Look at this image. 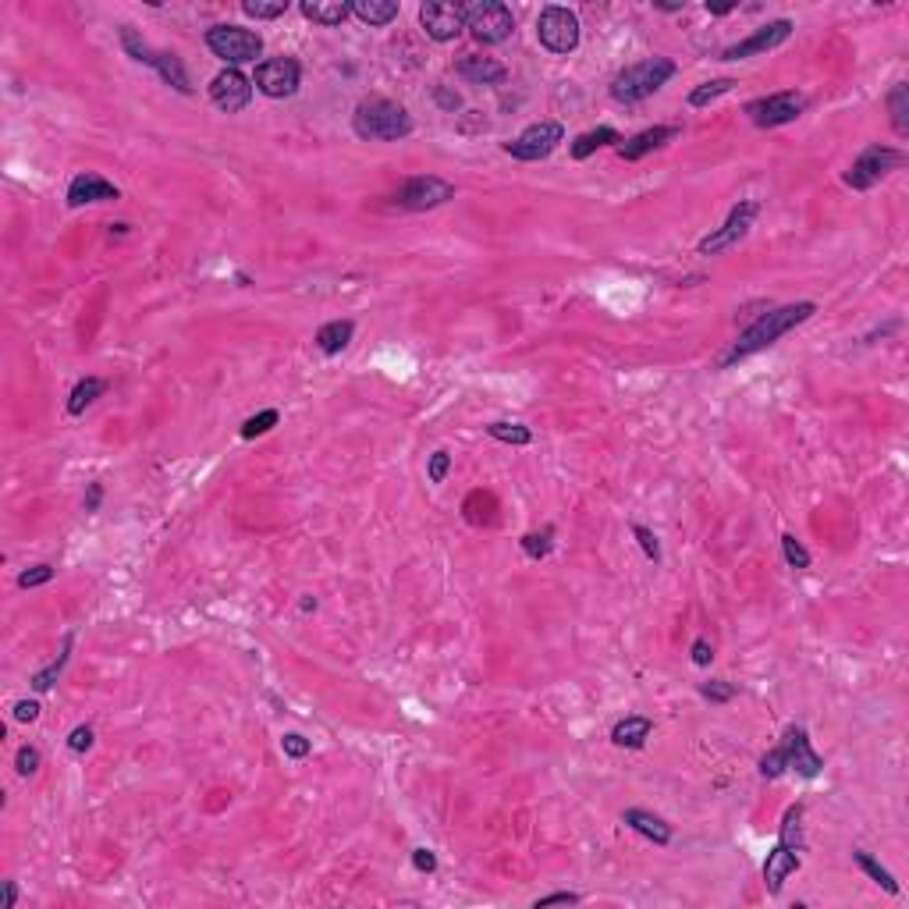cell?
<instances>
[{"mask_svg":"<svg viewBox=\"0 0 909 909\" xmlns=\"http://www.w3.org/2000/svg\"><path fill=\"white\" fill-rule=\"evenodd\" d=\"M802 806H788L785 817H781V834H778V845L767 852L763 859V888L767 895H781L785 881L802 866Z\"/></svg>","mask_w":909,"mask_h":909,"instance_id":"7a4b0ae2","label":"cell"},{"mask_svg":"<svg viewBox=\"0 0 909 909\" xmlns=\"http://www.w3.org/2000/svg\"><path fill=\"white\" fill-rule=\"evenodd\" d=\"M281 749H284V756H291V760H302V756H309L312 742H309L305 735H298V731H288V735L281 739Z\"/></svg>","mask_w":909,"mask_h":909,"instance_id":"7bdbcfd3","label":"cell"},{"mask_svg":"<svg viewBox=\"0 0 909 909\" xmlns=\"http://www.w3.org/2000/svg\"><path fill=\"white\" fill-rule=\"evenodd\" d=\"M454 71H458L465 82H472V85H494V82H504V78H508V67H504L501 60H494V57H476V53L462 57V60L454 64Z\"/></svg>","mask_w":909,"mask_h":909,"instance_id":"44dd1931","label":"cell"},{"mask_svg":"<svg viewBox=\"0 0 909 909\" xmlns=\"http://www.w3.org/2000/svg\"><path fill=\"white\" fill-rule=\"evenodd\" d=\"M114 199H121V192H117V185H110L103 174H96V170H82V174H75L71 178V185H67V206H89V202H114Z\"/></svg>","mask_w":909,"mask_h":909,"instance_id":"ac0fdd59","label":"cell"},{"mask_svg":"<svg viewBox=\"0 0 909 909\" xmlns=\"http://www.w3.org/2000/svg\"><path fill=\"white\" fill-rule=\"evenodd\" d=\"M53 579V565H32V568H25L21 575H18V586L21 589H32V586H46Z\"/></svg>","mask_w":909,"mask_h":909,"instance_id":"60d3db41","label":"cell"},{"mask_svg":"<svg viewBox=\"0 0 909 909\" xmlns=\"http://www.w3.org/2000/svg\"><path fill=\"white\" fill-rule=\"evenodd\" d=\"M454 199V185L437 178V174H415L408 178L398 192H394V202L401 209H412V213H423V209H437L444 202Z\"/></svg>","mask_w":909,"mask_h":909,"instance_id":"8fae6325","label":"cell"},{"mask_svg":"<svg viewBox=\"0 0 909 909\" xmlns=\"http://www.w3.org/2000/svg\"><path fill=\"white\" fill-rule=\"evenodd\" d=\"M419 25L426 28L430 39L447 43L465 28V4H451V0H430L419 7Z\"/></svg>","mask_w":909,"mask_h":909,"instance_id":"9a60e30c","label":"cell"},{"mask_svg":"<svg viewBox=\"0 0 909 909\" xmlns=\"http://www.w3.org/2000/svg\"><path fill=\"white\" fill-rule=\"evenodd\" d=\"M579 902H582V895H575V891H550V895L536 898V909H547V905H579Z\"/></svg>","mask_w":909,"mask_h":909,"instance_id":"bcb514c9","label":"cell"},{"mask_svg":"<svg viewBox=\"0 0 909 909\" xmlns=\"http://www.w3.org/2000/svg\"><path fill=\"white\" fill-rule=\"evenodd\" d=\"M206 46H209L213 57H220L231 67L249 64V60H256L263 53L259 32L241 28V25H213V28H206Z\"/></svg>","mask_w":909,"mask_h":909,"instance_id":"8992f818","label":"cell"},{"mask_svg":"<svg viewBox=\"0 0 909 909\" xmlns=\"http://www.w3.org/2000/svg\"><path fill=\"white\" fill-rule=\"evenodd\" d=\"M99 501H103V483H89V494H85V511H96L99 508Z\"/></svg>","mask_w":909,"mask_h":909,"instance_id":"f907efd6","label":"cell"},{"mask_svg":"<svg viewBox=\"0 0 909 909\" xmlns=\"http://www.w3.org/2000/svg\"><path fill=\"white\" fill-rule=\"evenodd\" d=\"M153 71L167 82V85H174L178 92H192V82H188V71H185V64L174 57V53H156V60H153Z\"/></svg>","mask_w":909,"mask_h":909,"instance_id":"f1b7e54d","label":"cell"},{"mask_svg":"<svg viewBox=\"0 0 909 909\" xmlns=\"http://www.w3.org/2000/svg\"><path fill=\"white\" fill-rule=\"evenodd\" d=\"M241 11L256 21H270V18H281L288 14V0H245Z\"/></svg>","mask_w":909,"mask_h":909,"instance_id":"d590c367","label":"cell"},{"mask_svg":"<svg viewBox=\"0 0 909 909\" xmlns=\"http://www.w3.org/2000/svg\"><path fill=\"white\" fill-rule=\"evenodd\" d=\"M731 89H735V78H710V82H703L689 92V107H710L717 96H724Z\"/></svg>","mask_w":909,"mask_h":909,"instance_id":"1f68e13d","label":"cell"},{"mask_svg":"<svg viewBox=\"0 0 909 909\" xmlns=\"http://www.w3.org/2000/svg\"><path fill=\"white\" fill-rule=\"evenodd\" d=\"M707 11L710 14H728V11H735V4H707Z\"/></svg>","mask_w":909,"mask_h":909,"instance_id":"db71d44e","label":"cell"},{"mask_svg":"<svg viewBox=\"0 0 909 909\" xmlns=\"http://www.w3.org/2000/svg\"><path fill=\"white\" fill-rule=\"evenodd\" d=\"M678 131H682V128H675V124H653V128H643V131H636L632 138H625V142L618 146V156H621V160H628V163H636V160H643L646 153H653V149H660L664 142H671Z\"/></svg>","mask_w":909,"mask_h":909,"instance_id":"d6986e66","label":"cell"},{"mask_svg":"<svg viewBox=\"0 0 909 909\" xmlns=\"http://www.w3.org/2000/svg\"><path fill=\"white\" fill-rule=\"evenodd\" d=\"M657 11H685V0L682 4H653Z\"/></svg>","mask_w":909,"mask_h":909,"instance_id":"11a10c76","label":"cell"},{"mask_svg":"<svg viewBox=\"0 0 909 909\" xmlns=\"http://www.w3.org/2000/svg\"><path fill=\"white\" fill-rule=\"evenodd\" d=\"M39 760H43V756H39L36 746H21V749L14 753V771H18L21 778H32V774L39 771Z\"/></svg>","mask_w":909,"mask_h":909,"instance_id":"ab89813d","label":"cell"},{"mask_svg":"<svg viewBox=\"0 0 909 909\" xmlns=\"http://www.w3.org/2000/svg\"><path fill=\"white\" fill-rule=\"evenodd\" d=\"M689 653H692V664H696V668H707V664L714 660V646H710V639H703V636L692 643Z\"/></svg>","mask_w":909,"mask_h":909,"instance_id":"c3c4849f","label":"cell"},{"mask_svg":"<svg viewBox=\"0 0 909 909\" xmlns=\"http://www.w3.org/2000/svg\"><path fill=\"white\" fill-rule=\"evenodd\" d=\"M781 554H785V561H788L792 568H810V550H806L792 533L781 536Z\"/></svg>","mask_w":909,"mask_h":909,"instance_id":"f35d334b","label":"cell"},{"mask_svg":"<svg viewBox=\"0 0 909 909\" xmlns=\"http://www.w3.org/2000/svg\"><path fill=\"white\" fill-rule=\"evenodd\" d=\"M888 114H891V128L898 138L909 135V85L905 82H895L891 92H888Z\"/></svg>","mask_w":909,"mask_h":909,"instance_id":"484cf974","label":"cell"},{"mask_svg":"<svg viewBox=\"0 0 909 909\" xmlns=\"http://www.w3.org/2000/svg\"><path fill=\"white\" fill-rule=\"evenodd\" d=\"M561 138H565V128L557 121H536V124L522 128L511 142H504V153L515 156V160H529L533 163V160L550 156L561 146Z\"/></svg>","mask_w":909,"mask_h":909,"instance_id":"7c38bea8","label":"cell"},{"mask_svg":"<svg viewBox=\"0 0 909 909\" xmlns=\"http://www.w3.org/2000/svg\"><path fill=\"white\" fill-rule=\"evenodd\" d=\"M902 163H905V153H902V149L873 142V146H866V149L849 163V170L842 174V181H845L849 188H856V192H866V188L881 185V181H884L891 170H898Z\"/></svg>","mask_w":909,"mask_h":909,"instance_id":"5b68a950","label":"cell"},{"mask_svg":"<svg viewBox=\"0 0 909 909\" xmlns=\"http://www.w3.org/2000/svg\"><path fill=\"white\" fill-rule=\"evenodd\" d=\"M632 536L639 540V547H643V554L650 557V561H660V543H657V536H653V529H646V526H639V522H632Z\"/></svg>","mask_w":909,"mask_h":909,"instance_id":"b9f144b4","label":"cell"},{"mask_svg":"<svg viewBox=\"0 0 909 909\" xmlns=\"http://www.w3.org/2000/svg\"><path fill=\"white\" fill-rule=\"evenodd\" d=\"M621 142H625V138H621L614 128H607V124H604V128L582 131V135L572 142V149H568V153H572V160H586L589 153H597V149H604V146H621Z\"/></svg>","mask_w":909,"mask_h":909,"instance_id":"d4e9b609","label":"cell"},{"mask_svg":"<svg viewBox=\"0 0 909 909\" xmlns=\"http://www.w3.org/2000/svg\"><path fill=\"white\" fill-rule=\"evenodd\" d=\"M621 824H625V827H632L636 834H643V838H646V842H653V845H668V842H671V824H668L664 817L650 813V810L628 806V810L621 813Z\"/></svg>","mask_w":909,"mask_h":909,"instance_id":"ffe728a7","label":"cell"},{"mask_svg":"<svg viewBox=\"0 0 909 909\" xmlns=\"http://www.w3.org/2000/svg\"><path fill=\"white\" fill-rule=\"evenodd\" d=\"M536 39L550 53H572L579 46V18L561 4H547L536 18Z\"/></svg>","mask_w":909,"mask_h":909,"instance_id":"9c48e42d","label":"cell"},{"mask_svg":"<svg viewBox=\"0 0 909 909\" xmlns=\"http://www.w3.org/2000/svg\"><path fill=\"white\" fill-rule=\"evenodd\" d=\"M650 731H653V721H650V717L628 714V717H621V721L611 728V742L621 746V749H639V746L650 739Z\"/></svg>","mask_w":909,"mask_h":909,"instance_id":"7402d4cb","label":"cell"},{"mask_svg":"<svg viewBox=\"0 0 909 909\" xmlns=\"http://www.w3.org/2000/svg\"><path fill=\"white\" fill-rule=\"evenodd\" d=\"M209 99H213L217 110L238 114V110H245L249 99H252V78L241 75L238 67H224V71L213 75V82H209Z\"/></svg>","mask_w":909,"mask_h":909,"instance_id":"2e32d148","label":"cell"},{"mask_svg":"<svg viewBox=\"0 0 909 909\" xmlns=\"http://www.w3.org/2000/svg\"><path fill=\"white\" fill-rule=\"evenodd\" d=\"M852 863H856V866H859V870H863V873H866L873 884H881L888 895H898V881H895V877H891V870H884V866H881V863H877L870 852H863V849H852Z\"/></svg>","mask_w":909,"mask_h":909,"instance_id":"4dcf8cb0","label":"cell"},{"mask_svg":"<svg viewBox=\"0 0 909 909\" xmlns=\"http://www.w3.org/2000/svg\"><path fill=\"white\" fill-rule=\"evenodd\" d=\"M700 696L710 700V703H731L735 700V685L724 682V678H710V682H700Z\"/></svg>","mask_w":909,"mask_h":909,"instance_id":"74e56055","label":"cell"},{"mask_svg":"<svg viewBox=\"0 0 909 909\" xmlns=\"http://www.w3.org/2000/svg\"><path fill=\"white\" fill-rule=\"evenodd\" d=\"M298 11H302L309 21L334 28V25H341V21L352 14V4H344V0H302Z\"/></svg>","mask_w":909,"mask_h":909,"instance_id":"603a6c76","label":"cell"},{"mask_svg":"<svg viewBox=\"0 0 909 909\" xmlns=\"http://www.w3.org/2000/svg\"><path fill=\"white\" fill-rule=\"evenodd\" d=\"M756 213H760V199H742V202H735V206L728 209V220H724L721 227H714L707 238H700V245H696L700 256H717V252L735 249V245L749 234Z\"/></svg>","mask_w":909,"mask_h":909,"instance_id":"ba28073f","label":"cell"},{"mask_svg":"<svg viewBox=\"0 0 909 909\" xmlns=\"http://www.w3.org/2000/svg\"><path fill=\"white\" fill-rule=\"evenodd\" d=\"M518 543H522L526 557L540 561V557H547V554H550V547H554V529L547 526V529H540V533H526Z\"/></svg>","mask_w":909,"mask_h":909,"instance_id":"e575fe53","label":"cell"},{"mask_svg":"<svg viewBox=\"0 0 909 909\" xmlns=\"http://www.w3.org/2000/svg\"><path fill=\"white\" fill-rule=\"evenodd\" d=\"M778 753L785 760V771H795L799 778H817L824 771V760L820 753L810 746V735L802 724H788L781 742H778Z\"/></svg>","mask_w":909,"mask_h":909,"instance_id":"5bb4252c","label":"cell"},{"mask_svg":"<svg viewBox=\"0 0 909 909\" xmlns=\"http://www.w3.org/2000/svg\"><path fill=\"white\" fill-rule=\"evenodd\" d=\"M92 728L89 724H78V728H71V735H67V749L71 753H89L92 749Z\"/></svg>","mask_w":909,"mask_h":909,"instance_id":"f6af8a7d","label":"cell"},{"mask_svg":"<svg viewBox=\"0 0 909 909\" xmlns=\"http://www.w3.org/2000/svg\"><path fill=\"white\" fill-rule=\"evenodd\" d=\"M14 902H18V884L4 881V909H14Z\"/></svg>","mask_w":909,"mask_h":909,"instance_id":"f5cc1de1","label":"cell"},{"mask_svg":"<svg viewBox=\"0 0 909 909\" xmlns=\"http://www.w3.org/2000/svg\"><path fill=\"white\" fill-rule=\"evenodd\" d=\"M465 28L479 43L494 46L515 32V18L501 0H472V4H465Z\"/></svg>","mask_w":909,"mask_h":909,"instance_id":"52a82bcc","label":"cell"},{"mask_svg":"<svg viewBox=\"0 0 909 909\" xmlns=\"http://www.w3.org/2000/svg\"><path fill=\"white\" fill-rule=\"evenodd\" d=\"M788 36H792V21H788V18L767 21V25H763V28H756L753 36H746V39H739V43L724 46L721 60H746V57H760V53H767V50L781 46Z\"/></svg>","mask_w":909,"mask_h":909,"instance_id":"e0dca14e","label":"cell"},{"mask_svg":"<svg viewBox=\"0 0 909 909\" xmlns=\"http://www.w3.org/2000/svg\"><path fill=\"white\" fill-rule=\"evenodd\" d=\"M277 408H263V412H256V415H249L245 423H241V437L245 440H252V437H263V433H270L273 426H277Z\"/></svg>","mask_w":909,"mask_h":909,"instance_id":"8d00e7d4","label":"cell"},{"mask_svg":"<svg viewBox=\"0 0 909 909\" xmlns=\"http://www.w3.org/2000/svg\"><path fill=\"white\" fill-rule=\"evenodd\" d=\"M71 643H75V636L67 632L64 643H60V653H57L46 668H39V671L32 675V689H36V692H50V689H53V682L60 678V671H64V664H67V657H71Z\"/></svg>","mask_w":909,"mask_h":909,"instance_id":"4316f807","label":"cell"},{"mask_svg":"<svg viewBox=\"0 0 909 909\" xmlns=\"http://www.w3.org/2000/svg\"><path fill=\"white\" fill-rule=\"evenodd\" d=\"M121 46H124V53L131 57V60H138V64H149L153 67V60H156V50H149V43L135 32V28H121Z\"/></svg>","mask_w":909,"mask_h":909,"instance_id":"d6a6232c","label":"cell"},{"mask_svg":"<svg viewBox=\"0 0 909 909\" xmlns=\"http://www.w3.org/2000/svg\"><path fill=\"white\" fill-rule=\"evenodd\" d=\"M675 75V60L668 57H646L639 64H628L625 71L614 75L611 82V99L618 103H639L646 96H653L660 85H668Z\"/></svg>","mask_w":909,"mask_h":909,"instance_id":"277c9868","label":"cell"},{"mask_svg":"<svg viewBox=\"0 0 909 909\" xmlns=\"http://www.w3.org/2000/svg\"><path fill=\"white\" fill-rule=\"evenodd\" d=\"M433 96H437V103H440V107H444V110H458V103H462V99H458V96H451V92H444V89H440V85H437V92H433Z\"/></svg>","mask_w":909,"mask_h":909,"instance_id":"816d5d0a","label":"cell"},{"mask_svg":"<svg viewBox=\"0 0 909 909\" xmlns=\"http://www.w3.org/2000/svg\"><path fill=\"white\" fill-rule=\"evenodd\" d=\"M806 110V96L795 92V89H785V92H771V96H756L746 103V114L756 128H781L788 121H795L799 114Z\"/></svg>","mask_w":909,"mask_h":909,"instance_id":"30bf717a","label":"cell"},{"mask_svg":"<svg viewBox=\"0 0 909 909\" xmlns=\"http://www.w3.org/2000/svg\"><path fill=\"white\" fill-rule=\"evenodd\" d=\"M412 866H415L419 873H433V870H437V856H433L430 849H412Z\"/></svg>","mask_w":909,"mask_h":909,"instance_id":"681fc988","label":"cell"},{"mask_svg":"<svg viewBox=\"0 0 909 909\" xmlns=\"http://www.w3.org/2000/svg\"><path fill=\"white\" fill-rule=\"evenodd\" d=\"M352 131L366 142H398L412 131V114L383 96H369L352 114Z\"/></svg>","mask_w":909,"mask_h":909,"instance_id":"3957f363","label":"cell"},{"mask_svg":"<svg viewBox=\"0 0 909 909\" xmlns=\"http://www.w3.org/2000/svg\"><path fill=\"white\" fill-rule=\"evenodd\" d=\"M486 433H490L494 440H501V444H515V447H522V444H529V440H533V430H529V426H522V423H490V426H486Z\"/></svg>","mask_w":909,"mask_h":909,"instance_id":"836d02e7","label":"cell"},{"mask_svg":"<svg viewBox=\"0 0 909 909\" xmlns=\"http://www.w3.org/2000/svg\"><path fill=\"white\" fill-rule=\"evenodd\" d=\"M11 717L21 721V724H32V721L39 717V703H36V700H18L14 710H11Z\"/></svg>","mask_w":909,"mask_h":909,"instance_id":"7dc6e473","label":"cell"},{"mask_svg":"<svg viewBox=\"0 0 909 909\" xmlns=\"http://www.w3.org/2000/svg\"><path fill=\"white\" fill-rule=\"evenodd\" d=\"M352 14L366 25H387L398 18V4L394 0H355L352 4Z\"/></svg>","mask_w":909,"mask_h":909,"instance_id":"83f0119b","label":"cell"},{"mask_svg":"<svg viewBox=\"0 0 909 909\" xmlns=\"http://www.w3.org/2000/svg\"><path fill=\"white\" fill-rule=\"evenodd\" d=\"M107 391V383L99 380V376H85V380H78L75 387H71V394H67V415H82L99 394Z\"/></svg>","mask_w":909,"mask_h":909,"instance_id":"f546056e","label":"cell"},{"mask_svg":"<svg viewBox=\"0 0 909 909\" xmlns=\"http://www.w3.org/2000/svg\"><path fill=\"white\" fill-rule=\"evenodd\" d=\"M352 334H355V323H352V320H330V323H323V327L316 330V348H320L323 355H337V352L348 348Z\"/></svg>","mask_w":909,"mask_h":909,"instance_id":"cb8c5ba5","label":"cell"},{"mask_svg":"<svg viewBox=\"0 0 909 909\" xmlns=\"http://www.w3.org/2000/svg\"><path fill=\"white\" fill-rule=\"evenodd\" d=\"M447 472H451V454H447V451H433V454H430V465H426L430 483H444Z\"/></svg>","mask_w":909,"mask_h":909,"instance_id":"ee69618b","label":"cell"},{"mask_svg":"<svg viewBox=\"0 0 909 909\" xmlns=\"http://www.w3.org/2000/svg\"><path fill=\"white\" fill-rule=\"evenodd\" d=\"M817 312V305L813 302H788V305H778V309H767V312H760L721 355H717V366L721 369H728V366H735V362H742V359H749V355H756V352H763L767 344H774L781 334H788L792 327H799V323H806L810 316Z\"/></svg>","mask_w":909,"mask_h":909,"instance_id":"6da1fadb","label":"cell"},{"mask_svg":"<svg viewBox=\"0 0 909 909\" xmlns=\"http://www.w3.org/2000/svg\"><path fill=\"white\" fill-rule=\"evenodd\" d=\"M298 82H302V67L295 57H270L256 67V78L252 85L270 96V99H284V96H295L298 92Z\"/></svg>","mask_w":909,"mask_h":909,"instance_id":"4fadbf2b","label":"cell"}]
</instances>
